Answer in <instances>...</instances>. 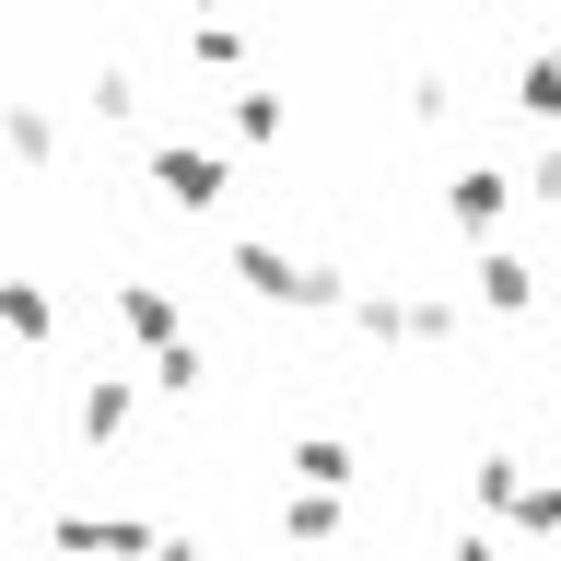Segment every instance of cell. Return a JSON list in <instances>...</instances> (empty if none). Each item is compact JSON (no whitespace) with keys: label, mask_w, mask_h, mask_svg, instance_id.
I'll use <instances>...</instances> for the list:
<instances>
[{"label":"cell","mask_w":561,"mask_h":561,"mask_svg":"<svg viewBox=\"0 0 561 561\" xmlns=\"http://www.w3.org/2000/svg\"><path fill=\"white\" fill-rule=\"evenodd\" d=\"M526 199H538V210H561V140L538 152V164H526Z\"/></svg>","instance_id":"obj_18"},{"label":"cell","mask_w":561,"mask_h":561,"mask_svg":"<svg viewBox=\"0 0 561 561\" xmlns=\"http://www.w3.org/2000/svg\"><path fill=\"white\" fill-rule=\"evenodd\" d=\"M293 480H328V491H351V445H340V433H293Z\"/></svg>","instance_id":"obj_11"},{"label":"cell","mask_w":561,"mask_h":561,"mask_svg":"<svg viewBox=\"0 0 561 561\" xmlns=\"http://www.w3.org/2000/svg\"><path fill=\"white\" fill-rule=\"evenodd\" d=\"M117 328H129L140 351H164V340H187V316H175V293H164V280H117Z\"/></svg>","instance_id":"obj_4"},{"label":"cell","mask_w":561,"mask_h":561,"mask_svg":"<svg viewBox=\"0 0 561 561\" xmlns=\"http://www.w3.org/2000/svg\"><path fill=\"white\" fill-rule=\"evenodd\" d=\"M234 280L257 305H293V316H351V280L316 270V257H293V245H270V234H234Z\"/></svg>","instance_id":"obj_1"},{"label":"cell","mask_w":561,"mask_h":561,"mask_svg":"<svg viewBox=\"0 0 561 561\" xmlns=\"http://www.w3.org/2000/svg\"><path fill=\"white\" fill-rule=\"evenodd\" d=\"M468 480H480V503H491V515H515V503H526V456H480Z\"/></svg>","instance_id":"obj_15"},{"label":"cell","mask_w":561,"mask_h":561,"mask_svg":"<svg viewBox=\"0 0 561 561\" xmlns=\"http://www.w3.org/2000/svg\"><path fill=\"white\" fill-rule=\"evenodd\" d=\"M187 70H245V35L222 12H187Z\"/></svg>","instance_id":"obj_9"},{"label":"cell","mask_w":561,"mask_h":561,"mask_svg":"<svg viewBox=\"0 0 561 561\" xmlns=\"http://www.w3.org/2000/svg\"><path fill=\"white\" fill-rule=\"evenodd\" d=\"M94 117H105V129H129V117H140V70H117V59L94 70Z\"/></svg>","instance_id":"obj_16"},{"label":"cell","mask_w":561,"mask_h":561,"mask_svg":"<svg viewBox=\"0 0 561 561\" xmlns=\"http://www.w3.org/2000/svg\"><path fill=\"white\" fill-rule=\"evenodd\" d=\"M199 12H210V0H199Z\"/></svg>","instance_id":"obj_19"},{"label":"cell","mask_w":561,"mask_h":561,"mask_svg":"<svg viewBox=\"0 0 561 561\" xmlns=\"http://www.w3.org/2000/svg\"><path fill=\"white\" fill-rule=\"evenodd\" d=\"M280 538H340V491H328V480H293V491H280Z\"/></svg>","instance_id":"obj_7"},{"label":"cell","mask_w":561,"mask_h":561,"mask_svg":"<svg viewBox=\"0 0 561 561\" xmlns=\"http://www.w3.org/2000/svg\"><path fill=\"white\" fill-rule=\"evenodd\" d=\"M515 199H526V187H515L503 164H468V175L445 187V222H456V234H491V222H503Z\"/></svg>","instance_id":"obj_3"},{"label":"cell","mask_w":561,"mask_h":561,"mask_svg":"<svg viewBox=\"0 0 561 561\" xmlns=\"http://www.w3.org/2000/svg\"><path fill=\"white\" fill-rule=\"evenodd\" d=\"M0 328H12V351H47V340H59V305H47V280H12V293H0Z\"/></svg>","instance_id":"obj_5"},{"label":"cell","mask_w":561,"mask_h":561,"mask_svg":"<svg viewBox=\"0 0 561 561\" xmlns=\"http://www.w3.org/2000/svg\"><path fill=\"white\" fill-rule=\"evenodd\" d=\"M12 164H24V175L59 164V129H47V105H12Z\"/></svg>","instance_id":"obj_14"},{"label":"cell","mask_w":561,"mask_h":561,"mask_svg":"<svg viewBox=\"0 0 561 561\" xmlns=\"http://www.w3.org/2000/svg\"><path fill=\"white\" fill-rule=\"evenodd\" d=\"M152 386H164V398H199V386H210V351L199 340H164V351H152Z\"/></svg>","instance_id":"obj_12"},{"label":"cell","mask_w":561,"mask_h":561,"mask_svg":"<svg viewBox=\"0 0 561 561\" xmlns=\"http://www.w3.org/2000/svg\"><path fill=\"white\" fill-rule=\"evenodd\" d=\"M515 105L538 117V129H561V47H538V59L515 70Z\"/></svg>","instance_id":"obj_10"},{"label":"cell","mask_w":561,"mask_h":561,"mask_svg":"<svg viewBox=\"0 0 561 561\" xmlns=\"http://www.w3.org/2000/svg\"><path fill=\"white\" fill-rule=\"evenodd\" d=\"M129 421H140V398H129L117 375H94V386H82V445H117Z\"/></svg>","instance_id":"obj_8"},{"label":"cell","mask_w":561,"mask_h":561,"mask_svg":"<svg viewBox=\"0 0 561 561\" xmlns=\"http://www.w3.org/2000/svg\"><path fill=\"white\" fill-rule=\"evenodd\" d=\"M280 129H293V105L270 82H234V140H280Z\"/></svg>","instance_id":"obj_13"},{"label":"cell","mask_w":561,"mask_h":561,"mask_svg":"<svg viewBox=\"0 0 561 561\" xmlns=\"http://www.w3.org/2000/svg\"><path fill=\"white\" fill-rule=\"evenodd\" d=\"M515 526H526V538H561V480H526V503H515Z\"/></svg>","instance_id":"obj_17"},{"label":"cell","mask_w":561,"mask_h":561,"mask_svg":"<svg viewBox=\"0 0 561 561\" xmlns=\"http://www.w3.org/2000/svg\"><path fill=\"white\" fill-rule=\"evenodd\" d=\"M222 187H234L222 152H199V140H152V199H164V210H210Z\"/></svg>","instance_id":"obj_2"},{"label":"cell","mask_w":561,"mask_h":561,"mask_svg":"<svg viewBox=\"0 0 561 561\" xmlns=\"http://www.w3.org/2000/svg\"><path fill=\"white\" fill-rule=\"evenodd\" d=\"M480 305H491V316H526V305H538V270L503 257V245H480Z\"/></svg>","instance_id":"obj_6"}]
</instances>
